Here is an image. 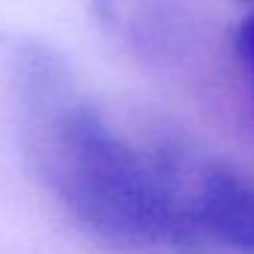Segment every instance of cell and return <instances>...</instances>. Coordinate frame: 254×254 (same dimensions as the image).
I'll list each match as a JSON object with an SVG mask.
<instances>
[{"mask_svg":"<svg viewBox=\"0 0 254 254\" xmlns=\"http://www.w3.org/2000/svg\"><path fill=\"white\" fill-rule=\"evenodd\" d=\"M195 213L216 249L254 254V181L228 163H207L195 172Z\"/></svg>","mask_w":254,"mask_h":254,"instance_id":"1","label":"cell"}]
</instances>
